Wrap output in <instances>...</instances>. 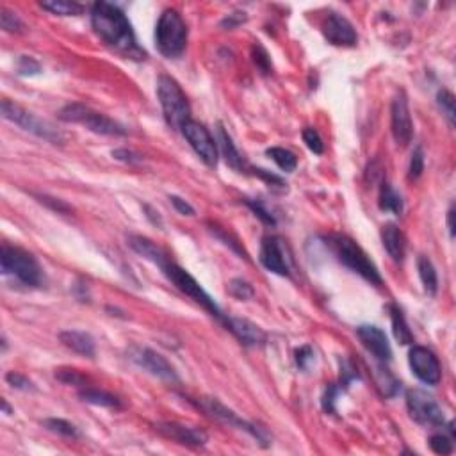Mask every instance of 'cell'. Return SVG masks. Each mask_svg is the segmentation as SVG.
<instances>
[{
  "label": "cell",
  "instance_id": "4fadbf2b",
  "mask_svg": "<svg viewBox=\"0 0 456 456\" xmlns=\"http://www.w3.org/2000/svg\"><path fill=\"white\" fill-rule=\"evenodd\" d=\"M408 363L410 369L422 383L426 385H439L440 378H442V369L437 355L424 346H413L410 353H408Z\"/></svg>",
  "mask_w": 456,
  "mask_h": 456
},
{
  "label": "cell",
  "instance_id": "ffe728a7",
  "mask_svg": "<svg viewBox=\"0 0 456 456\" xmlns=\"http://www.w3.org/2000/svg\"><path fill=\"white\" fill-rule=\"evenodd\" d=\"M59 341L67 346L68 350L75 351V353L93 359L97 353V346H95L93 337L88 332H80V330H64L59 333Z\"/></svg>",
  "mask_w": 456,
  "mask_h": 456
},
{
  "label": "cell",
  "instance_id": "e0dca14e",
  "mask_svg": "<svg viewBox=\"0 0 456 456\" xmlns=\"http://www.w3.org/2000/svg\"><path fill=\"white\" fill-rule=\"evenodd\" d=\"M223 324H225L226 330H228V332H230L241 344L248 346V348H257V346L266 344L267 341L266 332H264L259 324L248 321V319L232 317V315L226 317L225 315Z\"/></svg>",
  "mask_w": 456,
  "mask_h": 456
},
{
  "label": "cell",
  "instance_id": "d6a6232c",
  "mask_svg": "<svg viewBox=\"0 0 456 456\" xmlns=\"http://www.w3.org/2000/svg\"><path fill=\"white\" fill-rule=\"evenodd\" d=\"M228 293L235 298V300H241V302H246V300H252L255 296V291H253L252 285L243 278H234L228 284Z\"/></svg>",
  "mask_w": 456,
  "mask_h": 456
},
{
  "label": "cell",
  "instance_id": "ac0fdd59",
  "mask_svg": "<svg viewBox=\"0 0 456 456\" xmlns=\"http://www.w3.org/2000/svg\"><path fill=\"white\" fill-rule=\"evenodd\" d=\"M357 335H359L360 342L369 353L380 362H389L392 359V348L389 344L385 332L378 326L372 324H362L357 328Z\"/></svg>",
  "mask_w": 456,
  "mask_h": 456
},
{
  "label": "cell",
  "instance_id": "4dcf8cb0",
  "mask_svg": "<svg viewBox=\"0 0 456 456\" xmlns=\"http://www.w3.org/2000/svg\"><path fill=\"white\" fill-rule=\"evenodd\" d=\"M0 25L5 32H13V34L25 32V23L22 22V18L8 8H0Z\"/></svg>",
  "mask_w": 456,
  "mask_h": 456
},
{
  "label": "cell",
  "instance_id": "5b68a950",
  "mask_svg": "<svg viewBox=\"0 0 456 456\" xmlns=\"http://www.w3.org/2000/svg\"><path fill=\"white\" fill-rule=\"evenodd\" d=\"M157 97L166 123L173 130H182V127L191 120V107L180 84L173 77L160 75L157 79Z\"/></svg>",
  "mask_w": 456,
  "mask_h": 456
},
{
  "label": "cell",
  "instance_id": "8992f818",
  "mask_svg": "<svg viewBox=\"0 0 456 456\" xmlns=\"http://www.w3.org/2000/svg\"><path fill=\"white\" fill-rule=\"evenodd\" d=\"M59 120L67 121V123L82 125L88 130L95 134H102V136H127V129L123 125L115 121L109 116L102 112L93 111L91 107L84 104H68L59 111Z\"/></svg>",
  "mask_w": 456,
  "mask_h": 456
},
{
  "label": "cell",
  "instance_id": "30bf717a",
  "mask_svg": "<svg viewBox=\"0 0 456 456\" xmlns=\"http://www.w3.org/2000/svg\"><path fill=\"white\" fill-rule=\"evenodd\" d=\"M407 408L408 413L417 424L422 426H444V412L437 399L421 389H412L407 392Z\"/></svg>",
  "mask_w": 456,
  "mask_h": 456
},
{
  "label": "cell",
  "instance_id": "603a6c76",
  "mask_svg": "<svg viewBox=\"0 0 456 456\" xmlns=\"http://www.w3.org/2000/svg\"><path fill=\"white\" fill-rule=\"evenodd\" d=\"M381 241L385 246L389 257L394 262H401L405 259V250H407V241H405L403 232L398 226L389 223L381 230Z\"/></svg>",
  "mask_w": 456,
  "mask_h": 456
},
{
  "label": "cell",
  "instance_id": "74e56055",
  "mask_svg": "<svg viewBox=\"0 0 456 456\" xmlns=\"http://www.w3.org/2000/svg\"><path fill=\"white\" fill-rule=\"evenodd\" d=\"M56 378L62 383H67V385H73V387H80V389H86V378L80 374L79 371L75 369H58L56 372Z\"/></svg>",
  "mask_w": 456,
  "mask_h": 456
},
{
  "label": "cell",
  "instance_id": "d590c367",
  "mask_svg": "<svg viewBox=\"0 0 456 456\" xmlns=\"http://www.w3.org/2000/svg\"><path fill=\"white\" fill-rule=\"evenodd\" d=\"M303 143L307 145V148H309L312 154L315 155H321L324 152V143L323 139H321V136H319V132L315 129H312V127H307V129H303Z\"/></svg>",
  "mask_w": 456,
  "mask_h": 456
},
{
  "label": "cell",
  "instance_id": "f5cc1de1",
  "mask_svg": "<svg viewBox=\"0 0 456 456\" xmlns=\"http://www.w3.org/2000/svg\"><path fill=\"white\" fill-rule=\"evenodd\" d=\"M2 408H4V412L8 413V416H11V413H13V410H11V407H9L5 399H2Z\"/></svg>",
  "mask_w": 456,
  "mask_h": 456
},
{
  "label": "cell",
  "instance_id": "7bdbcfd3",
  "mask_svg": "<svg viewBox=\"0 0 456 456\" xmlns=\"http://www.w3.org/2000/svg\"><path fill=\"white\" fill-rule=\"evenodd\" d=\"M211 232H213V234L216 235L217 239L225 241L226 246H230V248L234 250L235 253H239V255H243L244 259H248V253H246L243 248H241V244L237 243V241H235L230 234L226 235V232L221 230V228H219V226H217V225H211Z\"/></svg>",
  "mask_w": 456,
  "mask_h": 456
},
{
  "label": "cell",
  "instance_id": "9c48e42d",
  "mask_svg": "<svg viewBox=\"0 0 456 456\" xmlns=\"http://www.w3.org/2000/svg\"><path fill=\"white\" fill-rule=\"evenodd\" d=\"M193 403L202 410V412L207 413L208 417H213L216 421L223 422V424L228 426H235V428H239V430H244L246 433H250L253 439H257L259 442L267 446V437L264 428H259L257 424H252V422L243 421L234 410H230L228 407H225L223 403H219L216 398H198L193 399Z\"/></svg>",
  "mask_w": 456,
  "mask_h": 456
},
{
  "label": "cell",
  "instance_id": "83f0119b",
  "mask_svg": "<svg viewBox=\"0 0 456 456\" xmlns=\"http://www.w3.org/2000/svg\"><path fill=\"white\" fill-rule=\"evenodd\" d=\"M267 157H269L273 163L278 166L282 171L285 173H291L296 169L298 166V157L293 154L291 150H285V148L282 147H273V148H267Z\"/></svg>",
  "mask_w": 456,
  "mask_h": 456
},
{
  "label": "cell",
  "instance_id": "cb8c5ba5",
  "mask_svg": "<svg viewBox=\"0 0 456 456\" xmlns=\"http://www.w3.org/2000/svg\"><path fill=\"white\" fill-rule=\"evenodd\" d=\"M389 310H390V321H392V332H394L396 341H398L401 346L413 344V333L412 330L408 328L407 319H405L401 309L392 303V305H389Z\"/></svg>",
  "mask_w": 456,
  "mask_h": 456
},
{
  "label": "cell",
  "instance_id": "2e32d148",
  "mask_svg": "<svg viewBox=\"0 0 456 456\" xmlns=\"http://www.w3.org/2000/svg\"><path fill=\"white\" fill-rule=\"evenodd\" d=\"M132 360L138 363L139 368L148 371L154 376L160 378L164 381H178V374L175 371L171 363L164 359L163 355L157 351L150 350V348H143V350H136L132 353Z\"/></svg>",
  "mask_w": 456,
  "mask_h": 456
},
{
  "label": "cell",
  "instance_id": "4316f807",
  "mask_svg": "<svg viewBox=\"0 0 456 456\" xmlns=\"http://www.w3.org/2000/svg\"><path fill=\"white\" fill-rule=\"evenodd\" d=\"M79 398L89 405H97V407H106V408H120L121 403L120 399L116 396L109 394L106 390H98L91 389V387H86V389L79 390Z\"/></svg>",
  "mask_w": 456,
  "mask_h": 456
},
{
  "label": "cell",
  "instance_id": "7dc6e473",
  "mask_svg": "<svg viewBox=\"0 0 456 456\" xmlns=\"http://www.w3.org/2000/svg\"><path fill=\"white\" fill-rule=\"evenodd\" d=\"M112 157H115L116 160H121V163H129V164L141 163V155L134 154L132 150H127V148H118V150H112Z\"/></svg>",
  "mask_w": 456,
  "mask_h": 456
},
{
  "label": "cell",
  "instance_id": "9a60e30c",
  "mask_svg": "<svg viewBox=\"0 0 456 456\" xmlns=\"http://www.w3.org/2000/svg\"><path fill=\"white\" fill-rule=\"evenodd\" d=\"M323 34L328 43L335 47H355L359 40L353 23L339 13H330L324 18Z\"/></svg>",
  "mask_w": 456,
  "mask_h": 456
},
{
  "label": "cell",
  "instance_id": "52a82bcc",
  "mask_svg": "<svg viewBox=\"0 0 456 456\" xmlns=\"http://www.w3.org/2000/svg\"><path fill=\"white\" fill-rule=\"evenodd\" d=\"M0 112H2L4 120L18 125V127H22L27 132L34 134V136L45 139V141L52 143V145H61V143L64 141L62 134L59 132L50 121L41 120L34 112L27 111L22 106L11 102L9 98H4V100L0 102Z\"/></svg>",
  "mask_w": 456,
  "mask_h": 456
},
{
  "label": "cell",
  "instance_id": "277c9868",
  "mask_svg": "<svg viewBox=\"0 0 456 456\" xmlns=\"http://www.w3.org/2000/svg\"><path fill=\"white\" fill-rule=\"evenodd\" d=\"M155 45L164 58H180L187 45V25L175 9H164L155 25Z\"/></svg>",
  "mask_w": 456,
  "mask_h": 456
},
{
  "label": "cell",
  "instance_id": "e575fe53",
  "mask_svg": "<svg viewBox=\"0 0 456 456\" xmlns=\"http://www.w3.org/2000/svg\"><path fill=\"white\" fill-rule=\"evenodd\" d=\"M243 202L246 205H248L250 208H252V213L255 214V216L261 219L264 225H269V226H275L276 225V219L275 216L267 211L266 207H264V204H262L261 200H252V198H243Z\"/></svg>",
  "mask_w": 456,
  "mask_h": 456
},
{
  "label": "cell",
  "instance_id": "ba28073f",
  "mask_svg": "<svg viewBox=\"0 0 456 456\" xmlns=\"http://www.w3.org/2000/svg\"><path fill=\"white\" fill-rule=\"evenodd\" d=\"M160 271H163L164 275H166V278H168L169 282L180 291V293H184L187 298H191L193 302L198 303L202 309L207 310L208 314L214 315V317L219 319V321L225 319V315H223L221 309L217 307V303L214 302L213 298L208 296L207 291L200 285L198 280H196L193 275H189L184 267H180L178 264H175V262L168 261L163 267H160Z\"/></svg>",
  "mask_w": 456,
  "mask_h": 456
},
{
  "label": "cell",
  "instance_id": "8d00e7d4",
  "mask_svg": "<svg viewBox=\"0 0 456 456\" xmlns=\"http://www.w3.org/2000/svg\"><path fill=\"white\" fill-rule=\"evenodd\" d=\"M430 448L435 455H451L453 453V439L444 433L431 435L430 437Z\"/></svg>",
  "mask_w": 456,
  "mask_h": 456
},
{
  "label": "cell",
  "instance_id": "8fae6325",
  "mask_svg": "<svg viewBox=\"0 0 456 456\" xmlns=\"http://www.w3.org/2000/svg\"><path fill=\"white\" fill-rule=\"evenodd\" d=\"M182 134H184L186 141L189 143V147L202 159V163L214 168L217 164V145L207 127L195 120H189L182 127Z\"/></svg>",
  "mask_w": 456,
  "mask_h": 456
},
{
  "label": "cell",
  "instance_id": "f907efd6",
  "mask_svg": "<svg viewBox=\"0 0 456 456\" xmlns=\"http://www.w3.org/2000/svg\"><path fill=\"white\" fill-rule=\"evenodd\" d=\"M145 211H147V217L148 219H152V221L155 223V225H163V221H160V216H159V213H155L154 208L152 207H148V205H145Z\"/></svg>",
  "mask_w": 456,
  "mask_h": 456
},
{
  "label": "cell",
  "instance_id": "60d3db41",
  "mask_svg": "<svg viewBox=\"0 0 456 456\" xmlns=\"http://www.w3.org/2000/svg\"><path fill=\"white\" fill-rule=\"evenodd\" d=\"M294 360H296L298 369H302V371H309L310 365H312L315 360L314 350H312L310 346H302V348H298L296 353H294Z\"/></svg>",
  "mask_w": 456,
  "mask_h": 456
},
{
  "label": "cell",
  "instance_id": "c3c4849f",
  "mask_svg": "<svg viewBox=\"0 0 456 456\" xmlns=\"http://www.w3.org/2000/svg\"><path fill=\"white\" fill-rule=\"evenodd\" d=\"M169 200H171L173 207H175V211H177L178 214H182V216H195V208L191 207V205L187 204L184 198H180V196H177V195H173V196H169Z\"/></svg>",
  "mask_w": 456,
  "mask_h": 456
},
{
  "label": "cell",
  "instance_id": "6da1fadb",
  "mask_svg": "<svg viewBox=\"0 0 456 456\" xmlns=\"http://www.w3.org/2000/svg\"><path fill=\"white\" fill-rule=\"evenodd\" d=\"M91 25L100 40L106 41V45H109L116 52L123 53L125 58L136 61L147 58V52L136 40L132 23L118 5L109 2H95L91 5Z\"/></svg>",
  "mask_w": 456,
  "mask_h": 456
},
{
  "label": "cell",
  "instance_id": "7402d4cb",
  "mask_svg": "<svg viewBox=\"0 0 456 456\" xmlns=\"http://www.w3.org/2000/svg\"><path fill=\"white\" fill-rule=\"evenodd\" d=\"M217 143H219V148H221V154L223 157H225L226 164H228L232 169L239 173H248L250 166L246 164V160L243 159V155L239 154V150L235 148L230 134L226 132V129L221 123L217 125Z\"/></svg>",
  "mask_w": 456,
  "mask_h": 456
},
{
  "label": "cell",
  "instance_id": "f546056e",
  "mask_svg": "<svg viewBox=\"0 0 456 456\" xmlns=\"http://www.w3.org/2000/svg\"><path fill=\"white\" fill-rule=\"evenodd\" d=\"M43 426L52 433H58L61 437H67V439H79V430H77L75 424H71V422L64 421V419H45Z\"/></svg>",
  "mask_w": 456,
  "mask_h": 456
},
{
  "label": "cell",
  "instance_id": "7a4b0ae2",
  "mask_svg": "<svg viewBox=\"0 0 456 456\" xmlns=\"http://www.w3.org/2000/svg\"><path fill=\"white\" fill-rule=\"evenodd\" d=\"M324 241H326V246L332 250V253L341 264H344L346 267H350L353 273L360 275L363 280H368L369 284H383L376 264L369 259L368 253L363 252L362 246H360L357 241H353L351 237L342 234L328 235V237H324Z\"/></svg>",
  "mask_w": 456,
  "mask_h": 456
},
{
  "label": "cell",
  "instance_id": "b9f144b4",
  "mask_svg": "<svg viewBox=\"0 0 456 456\" xmlns=\"http://www.w3.org/2000/svg\"><path fill=\"white\" fill-rule=\"evenodd\" d=\"M5 381H8L9 385L13 387V389H18V390H34V383H32L31 380L27 376H23V374H20V372L16 371H9L8 374H5Z\"/></svg>",
  "mask_w": 456,
  "mask_h": 456
},
{
  "label": "cell",
  "instance_id": "1f68e13d",
  "mask_svg": "<svg viewBox=\"0 0 456 456\" xmlns=\"http://www.w3.org/2000/svg\"><path fill=\"white\" fill-rule=\"evenodd\" d=\"M437 104H439L442 115L448 118L449 125L455 127V120H456L455 95H453L451 91H448V89H442V91H439V95H437Z\"/></svg>",
  "mask_w": 456,
  "mask_h": 456
},
{
  "label": "cell",
  "instance_id": "d4e9b609",
  "mask_svg": "<svg viewBox=\"0 0 456 456\" xmlns=\"http://www.w3.org/2000/svg\"><path fill=\"white\" fill-rule=\"evenodd\" d=\"M378 205H380L381 211H385V213H392L396 214V216L403 214V198H401V195H399L394 187L390 186L389 182L381 184Z\"/></svg>",
  "mask_w": 456,
  "mask_h": 456
},
{
  "label": "cell",
  "instance_id": "5bb4252c",
  "mask_svg": "<svg viewBox=\"0 0 456 456\" xmlns=\"http://www.w3.org/2000/svg\"><path fill=\"white\" fill-rule=\"evenodd\" d=\"M390 129H392V136L394 141L398 143L399 147H407L408 143L412 141L413 138V123L412 116H410V109H408V98L403 89L398 91L392 100V107H390Z\"/></svg>",
  "mask_w": 456,
  "mask_h": 456
},
{
  "label": "cell",
  "instance_id": "836d02e7",
  "mask_svg": "<svg viewBox=\"0 0 456 456\" xmlns=\"http://www.w3.org/2000/svg\"><path fill=\"white\" fill-rule=\"evenodd\" d=\"M248 171H252V175H255V177H259L261 180H264L269 187H273L275 191H280V193H284V191H287V184L284 182V178L278 177V175H275V173L267 171V169H262V168H250Z\"/></svg>",
  "mask_w": 456,
  "mask_h": 456
},
{
  "label": "cell",
  "instance_id": "f35d334b",
  "mask_svg": "<svg viewBox=\"0 0 456 456\" xmlns=\"http://www.w3.org/2000/svg\"><path fill=\"white\" fill-rule=\"evenodd\" d=\"M252 56H253V62H255V67L261 70L262 75H267L273 67H271L269 53L266 52V49H264V47H261V45H253Z\"/></svg>",
  "mask_w": 456,
  "mask_h": 456
},
{
  "label": "cell",
  "instance_id": "816d5d0a",
  "mask_svg": "<svg viewBox=\"0 0 456 456\" xmlns=\"http://www.w3.org/2000/svg\"><path fill=\"white\" fill-rule=\"evenodd\" d=\"M453 219H455V208L451 207L448 211V228H449V235L455 237V223H453Z\"/></svg>",
  "mask_w": 456,
  "mask_h": 456
},
{
  "label": "cell",
  "instance_id": "681fc988",
  "mask_svg": "<svg viewBox=\"0 0 456 456\" xmlns=\"http://www.w3.org/2000/svg\"><path fill=\"white\" fill-rule=\"evenodd\" d=\"M244 22H246V14L237 11V13L228 14L225 20H221V27L223 29H234V27L241 25V23H244Z\"/></svg>",
  "mask_w": 456,
  "mask_h": 456
},
{
  "label": "cell",
  "instance_id": "3957f363",
  "mask_svg": "<svg viewBox=\"0 0 456 456\" xmlns=\"http://www.w3.org/2000/svg\"><path fill=\"white\" fill-rule=\"evenodd\" d=\"M0 267L2 275L13 276L25 287H40L43 284V269L40 262L23 248L4 244L0 248Z\"/></svg>",
  "mask_w": 456,
  "mask_h": 456
},
{
  "label": "cell",
  "instance_id": "f1b7e54d",
  "mask_svg": "<svg viewBox=\"0 0 456 456\" xmlns=\"http://www.w3.org/2000/svg\"><path fill=\"white\" fill-rule=\"evenodd\" d=\"M41 8L59 16H77L82 13V5L70 0H49V2H41Z\"/></svg>",
  "mask_w": 456,
  "mask_h": 456
},
{
  "label": "cell",
  "instance_id": "484cf974",
  "mask_svg": "<svg viewBox=\"0 0 456 456\" xmlns=\"http://www.w3.org/2000/svg\"><path fill=\"white\" fill-rule=\"evenodd\" d=\"M417 269H419V278H421L424 291L430 296H435L437 291H439V276H437L433 262L428 257H424V255H421L419 261H417Z\"/></svg>",
  "mask_w": 456,
  "mask_h": 456
},
{
  "label": "cell",
  "instance_id": "d6986e66",
  "mask_svg": "<svg viewBox=\"0 0 456 456\" xmlns=\"http://www.w3.org/2000/svg\"><path fill=\"white\" fill-rule=\"evenodd\" d=\"M155 430L164 435L166 439H171L178 444H184V446H191V448L205 446L208 440L204 430L178 424V422H159V424H155Z\"/></svg>",
  "mask_w": 456,
  "mask_h": 456
},
{
  "label": "cell",
  "instance_id": "f6af8a7d",
  "mask_svg": "<svg viewBox=\"0 0 456 456\" xmlns=\"http://www.w3.org/2000/svg\"><path fill=\"white\" fill-rule=\"evenodd\" d=\"M341 390L342 389L339 385H328L326 387V392H324V396H323L324 412L335 413V401H337V396L341 394Z\"/></svg>",
  "mask_w": 456,
  "mask_h": 456
},
{
  "label": "cell",
  "instance_id": "ab89813d",
  "mask_svg": "<svg viewBox=\"0 0 456 456\" xmlns=\"http://www.w3.org/2000/svg\"><path fill=\"white\" fill-rule=\"evenodd\" d=\"M424 171V152L421 147H416L412 152V159H410V168H408V177L419 178Z\"/></svg>",
  "mask_w": 456,
  "mask_h": 456
},
{
  "label": "cell",
  "instance_id": "44dd1931",
  "mask_svg": "<svg viewBox=\"0 0 456 456\" xmlns=\"http://www.w3.org/2000/svg\"><path fill=\"white\" fill-rule=\"evenodd\" d=\"M127 243H129L130 248L134 250V252L138 253V255H141L143 259H147V261H150L152 264H155V266L163 267L166 262L169 261L168 255L163 252V250L157 246V244L154 243V241H150L148 237H143V235H129L127 237Z\"/></svg>",
  "mask_w": 456,
  "mask_h": 456
},
{
  "label": "cell",
  "instance_id": "bcb514c9",
  "mask_svg": "<svg viewBox=\"0 0 456 456\" xmlns=\"http://www.w3.org/2000/svg\"><path fill=\"white\" fill-rule=\"evenodd\" d=\"M38 200H40L41 204H45L47 207H50L52 211H56V213H70L71 207L70 205H67L62 200L59 198H50V196H38Z\"/></svg>",
  "mask_w": 456,
  "mask_h": 456
},
{
  "label": "cell",
  "instance_id": "7c38bea8",
  "mask_svg": "<svg viewBox=\"0 0 456 456\" xmlns=\"http://www.w3.org/2000/svg\"><path fill=\"white\" fill-rule=\"evenodd\" d=\"M259 261L267 271L280 276H291V253L280 237L266 235L262 239Z\"/></svg>",
  "mask_w": 456,
  "mask_h": 456
},
{
  "label": "cell",
  "instance_id": "ee69618b",
  "mask_svg": "<svg viewBox=\"0 0 456 456\" xmlns=\"http://www.w3.org/2000/svg\"><path fill=\"white\" fill-rule=\"evenodd\" d=\"M40 71H41L40 62L36 61L34 58H29V56H22V58H20V61H18V73H20V75L32 77V75H38Z\"/></svg>",
  "mask_w": 456,
  "mask_h": 456
}]
</instances>
